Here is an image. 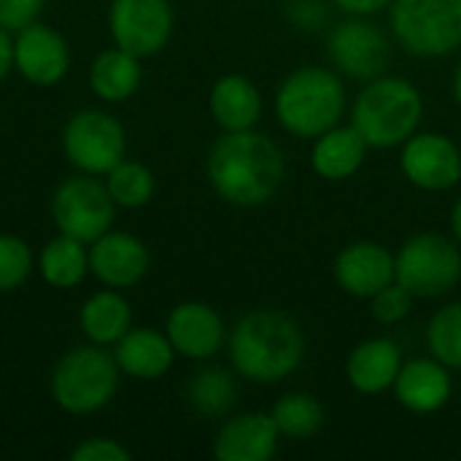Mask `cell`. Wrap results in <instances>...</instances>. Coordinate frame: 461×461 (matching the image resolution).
<instances>
[{
    "mask_svg": "<svg viewBox=\"0 0 461 461\" xmlns=\"http://www.w3.org/2000/svg\"><path fill=\"white\" fill-rule=\"evenodd\" d=\"M205 176L227 205L251 211L278 194L286 176V157L281 146L257 127L221 132L208 151Z\"/></svg>",
    "mask_w": 461,
    "mask_h": 461,
    "instance_id": "obj_1",
    "label": "cell"
},
{
    "mask_svg": "<svg viewBox=\"0 0 461 461\" xmlns=\"http://www.w3.org/2000/svg\"><path fill=\"white\" fill-rule=\"evenodd\" d=\"M305 351L308 343L303 327L276 308L249 311L227 335V354L235 375L259 386L284 384L294 375Z\"/></svg>",
    "mask_w": 461,
    "mask_h": 461,
    "instance_id": "obj_2",
    "label": "cell"
},
{
    "mask_svg": "<svg viewBox=\"0 0 461 461\" xmlns=\"http://www.w3.org/2000/svg\"><path fill=\"white\" fill-rule=\"evenodd\" d=\"M273 113L284 132L300 140H313L346 119V81L327 65L294 68L273 95Z\"/></svg>",
    "mask_w": 461,
    "mask_h": 461,
    "instance_id": "obj_3",
    "label": "cell"
},
{
    "mask_svg": "<svg viewBox=\"0 0 461 461\" xmlns=\"http://www.w3.org/2000/svg\"><path fill=\"white\" fill-rule=\"evenodd\" d=\"M424 113L427 105L421 89L413 81L392 73L365 81L348 105V122L367 140L370 151L400 149L421 130Z\"/></svg>",
    "mask_w": 461,
    "mask_h": 461,
    "instance_id": "obj_4",
    "label": "cell"
},
{
    "mask_svg": "<svg viewBox=\"0 0 461 461\" xmlns=\"http://www.w3.org/2000/svg\"><path fill=\"white\" fill-rule=\"evenodd\" d=\"M389 32L408 57H451L461 51V0H394Z\"/></svg>",
    "mask_w": 461,
    "mask_h": 461,
    "instance_id": "obj_5",
    "label": "cell"
},
{
    "mask_svg": "<svg viewBox=\"0 0 461 461\" xmlns=\"http://www.w3.org/2000/svg\"><path fill=\"white\" fill-rule=\"evenodd\" d=\"M119 365L105 346H78L68 351L51 373V397L70 416L103 411L119 389Z\"/></svg>",
    "mask_w": 461,
    "mask_h": 461,
    "instance_id": "obj_6",
    "label": "cell"
},
{
    "mask_svg": "<svg viewBox=\"0 0 461 461\" xmlns=\"http://www.w3.org/2000/svg\"><path fill=\"white\" fill-rule=\"evenodd\" d=\"M397 281L416 300H440L461 284V246L443 232H416L394 254Z\"/></svg>",
    "mask_w": 461,
    "mask_h": 461,
    "instance_id": "obj_7",
    "label": "cell"
},
{
    "mask_svg": "<svg viewBox=\"0 0 461 461\" xmlns=\"http://www.w3.org/2000/svg\"><path fill=\"white\" fill-rule=\"evenodd\" d=\"M330 65L351 81H373L389 70L392 32L378 27L373 16H346L327 35Z\"/></svg>",
    "mask_w": 461,
    "mask_h": 461,
    "instance_id": "obj_8",
    "label": "cell"
},
{
    "mask_svg": "<svg viewBox=\"0 0 461 461\" xmlns=\"http://www.w3.org/2000/svg\"><path fill=\"white\" fill-rule=\"evenodd\" d=\"M62 151L76 170L105 176L127 157V132L116 116L86 108L68 119L62 130Z\"/></svg>",
    "mask_w": 461,
    "mask_h": 461,
    "instance_id": "obj_9",
    "label": "cell"
},
{
    "mask_svg": "<svg viewBox=\"0 0 461 461\" xmlns=\"http://www.w3.org/2000/svg\"><path fill=\"white\" fill-rule=\"evenodd\" d=\"M116 203L108 194L105 181L97 176H73L65 178L51 197V219L62 235H70L81 243H92L105 235L113 224Z\"/></svg>",
    "mask_w": 461,
    "mask_h": 461,
    "instance_id": "obj_10",
    "label": "cell"
},
{
    "mask_svg": "<svg viewBox=\"0 0 461 461\" xmlns=\"http://www.w3.org/2000/svg\"><path fill=\"white\" fill-rule=\"evenodd\" d=\"M176 27V11L170 0H111L108 30L113 46L143 59L159 54Z\"/></svg>",
    "mask_w": 461,
    "mask_h": 461,
    "instance_id": "obj_11",
    "label": "cell"
},
{
    "mask_svg": "<svg viewBox=\"0 0 461 461\" xmlns=\"http://www.w3.org/2000/svg\"><path fill=\"white\" fill-rule=\"evenodd\" d=\"M400 170L421 192H451L461 184V146L446 132L419 130L400 146Z\"/></svg>",
    "mask_w": 461,
    "mask_h": 461,
    "instance_id": "obj_12",
    "label": "cell"
},
{
    "mask_svg": "<svg viewBox=\"0 0 461 461\" xmlns=\"http://www.w3.org/2000/svg\"><path fill=\"white\" fill-rule=\"evenodd\" d=\"M332 276L343 294L354 300H370L397 281L394 251L378 240H354L338 251Z\"/></svg>",
    "mask_w": 461,
    "mask_h": 461,
    "instance_id": "obj_13",
    "label": "cell"
},
{
    "mask_svg": "<svg viewBox=\"0 0 461 461\" xmlns=\"http://www.w3.org/2000/svg\"><path fill=\"white\" fill-rule=\"evenodd\" d=\"M165 335L176 354L192 362H208L227 346V324L208 303H178L165 319Z\"/></svg>",
    "mask_w": 461,
    "mask_h": 461,
    "instance_id": "obj_14",
    "label": "cell"
},
{
    "mask_svg": "<svg viewBox=\"0 0 461 461\" xmlns=\"http://www.w3.org/2000/svg\"><path fill=\"white\" fill-rule=\"evenodd\" d=\"M14 68L35 86H54L68 76L70 68L68 41L54 27L32 22L14 38Z\"/></svg>",
    "mask_w": 461,
    "mask_h": 461,
    "instance_id": "obj_15",
    "label": "cell"
},
{
    "mask_svg": "<svg viewBox=\"0 0 461 461\" xmlns=\"http://www.w3.org/2000/svg\"><path fill=\"white\" fill-rule=\"evenodd\" d=\"M151 267V254L140 238L132 232L108 230L89 243V270L108 289H130L146 278Z\"/></svg>",
    "mask_w": 461,
    "mask_h": 461,
    "instance_id": "obj_16",
    "label": "cell"
},
{
    "mask_svg": "<svg viewBox=\"0 0 461 461\" xmlns=\"http://www.w3.org/2000/svg\"><path fill=\"white\" fill-rule=\"evenodd\" d=\"M454 370L435 357H416L402 362L392 386L394 400L413 416H432L443 411L454 397Z\"/></svg>",
    "mask_w": 461,
    "mask_h": 461,
    "instance_id": "obj_17",
    "label": "cell"
},
{
    "mask_svg": "<svg viewBox=\"0 0 461 461\" xmlns=\"http://www.w3.org/2000/svg\"><path fill=\"white\" fill-rule=\"evenodd\" d=\"M281 440L270 413L246 411L221 421L213 438V456L219 461H270L278 454Z\"/></svg>",
    "mask_w": 461,
    "mask_h": 461,
    "instance_id": "obj_18",
    "label": "cell"
},
{
    "mask_svg": "<svg viewBox=\"0 0 461 461\" xmlns=\"http://www.w3.org/2000/svg\"><path fill=\"white\" fill-rule=\"evenodd\" d=\"M405 357L392 338H367L357 343L346 357V381L362 397H378L392 392Z\"/></svg>",
    "mask_w": 461,
    "mask_h": 461,
    "instance_id": "obj_19",
    "label": "cell"
},
{
    "mask_svg": "<svg viewBox=\"0 0 461 461\" xmlns=\"http://www.w3.org/2000/svg\"><path fill=\"white\" fill-rule=\"evenodd\" d=\"M208 111L221 132H240L259 124L265 100L251 78H246L243 73H224L211 86Z\"/></svg>",
    "mask_w": 461,
    "mask_h": 461,
    "instance_id": "obj_20",
    "label": "cell"
},
{
    "mask_svg": "<svg viewBox=\"0 0 461 461\" xmlns=\"http://www.w3.org/2000/svg\"><path fill=\"white\" fill-rule=\"evenodd\" d=\"M370 154L367 140L359 135V130L348 122V124H335L332 130L321 132L319 138H313L311 143V167L319 178L340 184L354 178L365 159Z\"/></svg>",
    "mask_w": 461,
    "mask_h": 461,
    "instance_id": "obj_21",
    "label": "cell"
},
{
    "mask_svg": "<svg viewBox=\"0 0 461 461\" xmlns=\"http://www.w3.org/2000/svg\"><path fill=\"white\" fill-rule=\"evenodd\" d=\"M176 357L178 354H176L173 343L167 340V335L159 330H149V327H138V330L130 327L113 351L119 370L135 381L162 378L173 367Z\"/></svg>",
    "mask_w": 461,
    "mask_h": 461,
    "instance_id": "obj_22",
    "label": "cell"
},
{
    "mask_svg": "<svg viewBox=\"0 0 461 461\" xmlns=\"http://www.w3.org/2000/svg\"><path fill=\"white\" fill-rule=\"evenodd\" d=\"M78 324L95 346H116L132 327V308L119 289H103L81 305Z\"/></svg>",
    "mask_w": 461,
    "mask_h": 461,
    "instance_id": "obj_23",
    "label": "cell"
},
{
    "mask_svg": "<svg viewBox=\"0 0 461 461\" xmlns=\"http://www.w3.org/2000/svg\"><path fill=\"white\" fill-rule=\"evenodd\" d=\"M140 78H143L140 59L119 46L100 51L89 65V86L105 103L130 100L138 92Z\"/></svg>",
    "mask_w": 461,
    "mask_h": 461,
    "instance_id": "obj_24",
    "label": "cell"
},
{
    "mask_svg": "<svg viewBox=\"0 0 461 461\" xmlns=\"http://www.w3.org/2000/svg\"><path fill=\"white\" fill-rule=\"evenodd\" d=\"M38 270L43 281L54 289H73L78 286L86 273H89V251L86 243L70 238V235H57L51 238L41 257H38Z\"/></svg>",
    "mask_w": 461,
    "mask_h": 461,
    "instance_id": "obj_25",
    "label": "cell"
},
{
    "mask_svg": "<svg viewBox=\"0 0 461 461\" xmlns=\"http://www.w3.org/2000/svg\"><path fill=\"white\" fill-rule=\"evenodd\" d=\"M186 400L200 416L224 419L238 402L235 370H224V367H216V365L197 370L186 384Z\"/></svg>",
    "mask_w": 461,
    "mask_h": 461,
    "instance_id": "obj_26",
    "label": "cell"
},
{
    "mask_svg": "<svg viewBox=\"0 0 461 461\" xmlns=\"http://www.w3.org/2000/svg\"><path fill=\"white\" fill-rule=\"evenodd\" d=\"M281 438L286 440H308L313 438L321 427H324V405L319 397L308 394V392H289L284 394L273 411H270Z\"/></svg>",
    "mask_w": 461,
    "mask_h": 461,
    "instance_id": "obj_27",
    "label": "cell"
},
{
    "mask_svg": "<svg viewBox=\"0 0 461 461\" xmlns=\"http://www.w3.org/2000/svg\"><path fill=\"white\" fill-rule=\"evenodd\" d=\"M427 354L443 362L448 370H461V300L440 305L424 330Z\"/></svg>",
    "mask_w": 461,
    "mask_h": 461,
    "instance_id": "obj_28",
    "label": "cell"
},
{
    "mask_svg": "<svg viewBox=\"0 0 461 461\" xmlns=\"http://www.w3.org/2000/svg\"><path fill=\"white\" fill-rule=\"evenodd\" d=\"M105 186L119 208L138 211L151 203V197L157 192V178L143 162L124 157L113 170L105 173Z\"/></svg>",
    "mask_w": 461,
    "mask_h": 461,
    "instance_id": "obj_29",
    "label": "cell"
},
{
    "mask_svg": "<svg viewBox=\"0 0 461 461\" xmlns=\"http://www.w3.org/2000/svg\"><path fill=\"white\" fill-rule=\"evenodd\" d=\"M32 273V251L16 235H0V292L19 289Z\"/></svg>",
    "mask_w": 461,
    "mask_h": 461,
    "instance_id": "obj_30",
    "label": "cell"
},
{
    "mask_svg": "<svg viewBox=\"0 0 461 461\" xmlns=\"http://www.w3.org/2000/svg\"><path fill=\"white\" fill-rule=\"evenodd\" d=\"M367 303H370V316H373L375 324H381V327H397V324H402L411 316L416 297L400 281H394L386 289H381L375 297H370Z\"/></svg>",
    "mask_w": 461,
    "mask_h": 461,
    "instance_id": "obj_31",
    "label": "cell"
},
{
    "mask_svg": "<svg viewBox=\"0 0 461 461\" xmlns=\"http://www.w3.org/2000/svg\"><path fill=\"white\" fill-rule=\"evenodd\" d=\"M132 454L127 446H122L119 440L111 438H89L84 443H78L70 451V461H130Z\"/></svg>",
    "mask_w": 461,
    "mask_h": 461,
    "instance_id": "obj_32",
    "label": "cell"
},
{
    "mask_svg": "<svg viewBox=\"0 0 461 461\" xmlns=\"http://www.w3.org/2000/svg\"><path fill=\"white\" fill-rule=\"evenodd\" d=\"M46 0H0V27L19 32L22 27L38 22Z\"/></svg>",
    "mask_w": 461,
    "mask_h": 461,
    "instance_id": "obj_33",
    "label": "cell"
},
{
    "mask_svg": "<svg viewBox=\"0 0 461 461\" xmlns=\"http://www.w3.org/2000/svg\"><path fill=\"white\" fill-rule=\"evenodd\" d=\"M292 22H297L305 30H316L327 19V5L321 0H294L289 8Z\"/></svg>",
    "mask_w": 461,
    "mask_h": 461,
    "instance_id": "obj_34",
    "label": "cell"
},
{
    "mask_svg": "<svg viewBox=\"0 0 461 461\" xmlns=\"http://www.w3.org/2000/svg\"><path fill=\"white\" fill-rule=\"evenodd\" d=\"M330 3L346 16H375L381 11H389L394 0H330Z\"/></svg>",
    "mask_w": 461,
    "mask_h": 461,
    "instance_id": "obj_35",
    "label": "cell"
},
{
    "mask_svg": "<svg viewBox=\"0 0 461 461\" xmlns=\"http://www.w3.org/2000/svg\"><path fill=\"white\" fill-rule=\"evenodd\" d=\"M14 70V38L5 27H0V81Z\"/></svg>",
    "mask_w": 461,
    "mask_h": 461,
    "instance_id": "obj_36",
    "label": "cell"
},
{
    "mask_svg": "<svg viewBox=\"0 0 461 461\" xmlns=\"http://www.w3.org/2000/svg\"><path fill=\"white\" fill-rule=\"evenodd\" d=\"M448 224H451V238L461 246V194L454 200L451 213H448Z\"/></svg>",
    "mask_w": 461,
    "mask_h": 461,
    "instance_id": "obj_37",
    "label": "cell"
},
{
    "mask_svg": "<svg viewBox=\"0 0 461 461\" xmlns=\"http://www.w3.org/2000/svg\"><path fill=\"white\" fill-rule=\"evenodd\" d=\"M451 95H454V103L461 108V59L454 70V78H451Z\"/></svg>",
    "mask_w": 461,
    "mask_h": 461,
    "instance_id": "obj_38",
    "label": "cell"
}]
</instances>
